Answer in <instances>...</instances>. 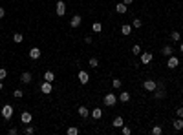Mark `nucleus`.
Instances as JSON below:
<instances>
[{"label": "nucleus", "instance_id": "nucleus-1", "mask_svg": "<svg viewBox=\"0 0 183 135\" xmlns=\"http://www.w3.org/2000/svg\"><path fill=\"white\" fill-rule=\"evenodd\" d=\"M2 117L6 119V121H9V119L13 117V106L11 104H4L2 106Z\"/></svg>", "mask_w": 183, "mask_h": 135}, {"label": "nucleus", "instance_id": "nucleus-2", "mask_svg": "<svg viewBox=\"0 0 183 135\" xmlns=\"http://www.w3.org/2000/svg\"><path fill=\"white\" fill-rule=\"evenodd\" d=\"M143 88H145L147 89V91H156V88H157V82L156 81H152V79H148V81H145V82H143Z\"/></svg>", "mask_w": 183, "mask_h": 135}, {"label": "nucleus", "instance_id": "nucleus-3", "mask_svg": "<svg viewBox=\"0 0 183 135\" xmlns=\"http://www.w3.org/2000/svg\"><path fill=\"white\" fill-rule=\"evenodd\" d=\"M103 101H105V104H106V106H115V102H117V97H115L113 93H106Z\"/></svg>", "mask_w": 183, "mask_h": 135}, {"label": "nucleus", "instance_id": "nucleus-4", "mask_svg": "<svg viewBox=\"0 0 183 135\" xmlns=\"http://www.w3.org/2000/svg\"><path fill=\"white\" fill-rule=\"evenodd\" d=\"M55 11H57L59 17H64V15H66V4H64L62 0H59V2L55 4Z\"/></svg>", "mask_w": 183, "mask_h": 135}, {"label": "nucleus", "instance_id": "nucleus-5", "mask_svg": "<svg viewBox=\"0 0 183 135\" xmlns=\"http://www.w3.org/2000/svg\"><path fill=\"white\" fill-rule=\"evenodd\" d=\"M178 66H180V58L174 57V55H170L169 60H167V68H169V69H174V68H178Z\"/></svg>", "mask_w": 183, "mask_h": 135}, {"label": "nucleus", "instance_id": "nucleus-6", "mask_svg": "<svg viewBox=\"0 0 183 135\" xmlns=\"http://www.w3.org/2000/svg\"><path fill=\"white\" fill-rule=\"evenodd\" d=\"M152 58H154V55L150 51H141V64H150Z\"/></svg>", "mask_w": 183, "mask_h": 135}, {"label": "nucleus", "instance_id": "nucleus-7", "mask_svg": "<svg viewBox=\"0 0 183 135\" xmlns=\"http://www.w3.org/2000/svg\"><path fill=\"white\" fill-rule=\"evenodd\" d=\"M41 55H42V51H41L38 48H31V49H29V58H31V60L41 58Z\"/></svg>", "mask_w": 183, "mask_h": 135}, {"label": "nucleus", "instance_id": "nucleus-8", "mask_svg": "<svg viewBox=\"0 0 183 135\" xmlns=\"http://www.w3.org/2000/svg\"><path fill=\"white\" fill-rule=\"evenodd\" d=\"M33 121V115L29 113V111H22V115H20V122L22 124H29Z\"/></svg>", "mask_w": 183, "mask_h": 135}, {"label": "nucleus", "instance_id": "nucleus-9", "mask_svg": "<svg viewBox=\"0 0 183 135\" xmlns=\"http://www.w3.org/2000/svg\"><path fill=\"white\" fill-rule=\"evenodd\" d=\"M77 79H79V82H81V84H88V81H90V75H88L86 71H79V73H77Z\"/></svg>", "mask_w": 183, "mask_h": 135}, {"label": "nucleus", "instance_id": "nucleus-10", "mask_svg": "<svg viewBox=\"0 0 183 135\" xmlns=\"http://www.w3.org/2000/svg\"><path fill=\"white\" fill-rule=\"evenodd\" d=\"M31 81H33V75L29 73V71H24V73L20 75V82H22V84H29Z\"/></svg>", "mask_w": 183, "mask_h": 135}, {"label": "nucleus", "instance_id": "nucleus-11", "mask_svg": "<svg viewBox=\"0 0 183 135\" xmlns=\"http://www.w3.org/2000/svg\"><path fill=\"white\" fill-rule=\"evenodd\" d=\"M51 89H53V88H51V82L44 81V82L41 84V91H42V93H46V95H48V93H51Z\"/></svg>", "mask_w": 183, "mask_h": 135}, {"label": "nucleus", "instance_id": "nucleus-12", "mask_svg": "<svg viewBox=\"0 0 183 135\" xmlns=\"http://www.w3.org/2000/svg\"><path fill=\"white\" fill-rule=\"evenodd\" d=\"M81 22H82V18L79 17V15H75V17H72L70 26H72V28H79V26H81Z\"/></svg>", "mask_w": 183, "mask_h": 135}, {"label": "nucleus", "instance_id": "nucleus-13", "mask_svg": "<svg viewBox=\"0 0 183 135\" xmlns=\"http://www.w3.org/2000/svg\"><path fill=\"white\" fill-rule=\"evenodd\" d=\"M172 128L176 130V132H180V130H183V119L181 117H178L174 122H172Z\"/></svg>", "mask_w": 183, "mask_h": 135}, {"label": "nucleus", "instance_id": "nucleus-14", "mask_svg": "<svg viewBox=\"0 0 183 135\" xmlns=\"http://www.w3.org/2000/svg\"><path fill=\"white\" fill-rule=\"evenodd\" d=\"M77 111H79V115H81L82 119H86L88 115H90V109H88L86 106H79V108H77Z\"/></svg>", "mask_w": 183, "mask_h": 135}, {"label": "nucleus", "instance_id": "nucleus-15", "mask_svg": "<svg viewBox=\"0 0 183 135\" xmlns=\"http://www.w3.org/2000/svg\"><path fill=\"white\" fill-rule=\"evenodd\" d=\"M44 81H48V82H53V81H55V73H53L51 69H48V71L44 73Z\"/></svg>", "mask_w": 183, "mask_h": 135}, {"label": "nucleus", "instance_id": "nucleus-16", "mask_svg": "<svg viewBox=\"0 0 183 135\" xmlns=\"http://www.w3.org/2000/svg\"><path fill=\"white\" fill-rule=\"evenodd\" d=\"M115 11L119 13V15H125V13L128 11V6H126V4H117V6H115Z\"/></svg>", "mask_w": 183, "mask_h": 135}, {"label": "nucleus", "instance_id": "nucleus-17", "mask_svg": "<svg viewBox=\"0 0 183 135\" xmlns=\"http://www.w3.org/2000/svg\"><path fill=\"white\" fill-rule=\"evenodd\" d=\"M123 124H125V121H123V117H115V119L112 121V126H113V128H121Z\"/></svg>", "mask_w": 183, "mask_h": 135}, {"label": "nucleus", "instance_id": "nucleus-18", "mask_svg": "<svg viewBox=\"0 0 183 135\" xmlns=\"http://www.w3.org/2000/svg\"><path fill=\"white\" fill-rule=\"evenodd\" d=\"M92 117H93V119H101V117H103V109H101V108H93V109H92Z\"/></svg>", "mask_w": 183, "mask_h": 135}, {"label": "nucleus", "instance_id": "nucleus-19", "mask_svg": "<svg viewBox=\"0 0 183 135\" xmlns=\"http://www.w3.org/2000/svg\"><path fill=\"white\" fill-rule=\"evenodd\" d=\"M101 29H103V24L101 22H93L92 24V31L93 33H101Z\"/></svg>", "mask_w": 183, "mask_h": 135}, {"label": "nucleus", "instance_id": "nucleus-20", "mask_svg": "<svg viewBox=\"0 0 183 135\" xmlns=\"http://www.w3.org/2000/svg\"><path fill=\"white\" fill-rule=\"evenodd\" d=\"M161 53L165 55V57H170V55L174 53V49H172V46H165V48L161 49Z\"/></svg>", "mask_w": 183, "mask_h": 135}, {"label": "nucleus", "instance_id": "nucleus-21", "mask_svg": "<svg viewBox=\"0 0 183 135\" xmlns=\"http://www.w3.org/2000/svg\"><path fill=\"white\" fill-rule=\"evenodd\" d=\"M121 33H123V35H130V33H132V26L123 24V26H121Z\"/></svg>", "mask_w": 183, "mask_h": 135}, {"label": "nucleus", "instance_id": "nucleus-22", "mask_svg": "<svg viewBox=\"0 0 183 135\" xmlns=\"http://www.w3.org/2000/svg\"><path fill=\"white\" fill-rule=\"evenodd\" d=\"M119 101H121V102H128V101H130V93L123 91V93L119 95Z\"/></svg>", "mask_w": 183, "mask_h": 135}, {"label": "nucleus", "instance_id": "nucleus-23", "mask_svg": "<svg viewBox=\"0 0 183 135\" xmlns=\"http://www.w3.org/2000/svg\"><path fill=\"white\" fill-rule=\"evenodd\" d=\"M180 37H181V35H180V31H172V33H170L172 42H180Z\"/></svg>", "mask_w": 183, "mask_h": 135}, {"label": "nucleus", "instance_id": "nucleus-24", "mask_svg": "<svg viewBox=\"0 0 183 135\" xmlns=\"http://www.w3.org/2000/svg\"><path fill=\"white\" fill-rule=\"evenodd\" d=\"M150 133H152V135H161L163 130H161V126H154V128L150 130Z\"/></svg>", "mask_w": 183, "mask_h": 135}, {"label": "nucleus", "instance_id": "nucleus-25", "mask_svg": "<svg viewBox=\"0 0 183 135\" xmlns=\"http://www.w3.org/2000/svg\"><path fill=\"white\" fill-rule=\"evenodd\" d=\"M143 26V22L139 20V18H134V20H132V28H136V29H139Z\"/></svg>", "mask_w": 183, "mask_h": 135}, {"label": "nucleus", "instance_id": "nucleus-26", "mask_svg": "<svg viewBox=\"0 0 183 135\" xmlns=\"http://www.w3.org/2000/svg\"><path fill=\"white\" fill-rule=\"evenodd\" d=\"M132 53H134V55H141V46H139V44H134V46H132Z\"/></svg>", "mask_w": 183, "mask_h": 135}, {"label": "nucleus", "instance_id": "nucleus-27", "mask_svg": "<svg viewBox=\"0 0 183 135\" xmlns=\"http://www.w3.org/2000/svg\"><path fill=\"white\" fill-rule=\"evenodd\" d=\"M13 40H15V42H17V44H20V42L24 40V37H22V35H20V33H15V35H13Z\"/></svg>", "mask_w": 183, "mask_h": 135}, {"label": "nucleus", "instance_id": "nucleus-28", "mask_svg": "<svg viewBox=\"0 0 183 135\" xmlns=\"http://www.w3.org/2000/svg\"><path fill=\"white\" fill-rule=\"evenodd\" d=\"M66 133H68V135H77V133H79V128H77V126H72V128H68Z\"/></svg>", "mask_w": 183, "mask_h": 135}, {"label": "nucleus", "instance_id": "nucleus-29", "mask_svg": "<svg viewBox=\"0 0 183 135\" xmlns=\"http://www.w3.org/2000/svg\"><path fill=\"white\" fill-rule=\"evenodd\" d=\"M121 84H123V82H121V79H113V81H112V86L115 88V89H119V88H121Z\"/></svg>", "mask_w": 183, "mask_h": 135}, {"label": "nucleus", "instance_id": "nucleus-30", "mask_svg": "<svg viewBox=\"0 0 183 135\" xmlns=\"http://www.w3.org/2000/svg\"><path fill=\"white\" fill-rule=\"evenodd\" d=\"M13 97H15V99H22V97H24V91H22V89H15V91H13Z\"/></svg>", "mask_w": 183, "mask_h": 135}, {"label": "nucleus", "instance_id": "nucleus-31", "mask_svg": "<svg viewBox=\"0 0 183 135\" xmlns=\"http://www.w3.org/2000/svg\"><path fill=\"white\" fill-rule=\"evenodd\" d=\"M88 64H90L92 68H97V66H99V58H95V57H92V58H90V62H88Z\"/></svg>", "mask_w": 183, "mask_h": 135}, {"label": "nucleus", "instance_id": "nucleus-32", "mask_svg": "<svg viewBox=\"0 0 183 135\" xmlns=\"http://www.w3.org/2000/svg\"><path fill=\"white\" fill-rule=\"evenodd\" d=\"M24 133H28V135L35 133V128H33V126H29V124H26V130H24Z\"/></svg>", "mask_w": 183, "mask_h": 135}, {"label": "nucleus", "instance_id": "nucleus-33", "mask_svg": "<svg viewBox=\"0 0 183 135\" xmlns=\"http://www.w3.org/2000/svg\"><path fill=\"white\" fill-rule=\"evenodd\" d=\"M6 77H7V71H6V68H0V81H4Z\"/></svg>", "mask_w": 183, "mask_h": 135}, {"label": "nucleus", "instance_id": "nucleus-34", "mask_svg": "<svg viewBox=\"0 0 183 135\" xmlns=\"http://www.w3.org/2000/svg\"><path fill=\"white\" fill-rule=\"evenodd\" d=\"M121 132H123V135H130V128H126L125 124L121 126Z\"/></svg>", "mask_w": 183, "mask_h": 135}, {"label": "nucleus", "instance_id": "nucleus-35", "mask_svg": "<svg viewBox=\"0 0 183 135\" xmlns=\"http://www.w3.org/2000/svg\"><path fill=\"white\" fill-rule=\"evenodd\" d=\"M176 115H178V117H183V108H181V106L176 109Z\"/></svg>", "mask_w": 183, "mask_h": 135}, {"label": "nucleus", "instance_id": "nucleus-36", "mask_svg": "<svg viewBox=\"0 0 183 135\" xmlns=\"http://www.w3.org/2000/svg\"><path fill=\"white\" fill-rule=\"evenodd\" d=\"M9 133H11V135H17L18 130H17V128H9Z\"/></svg>", "mask_w": 183, "mask_h": 135}, {"label": "nucleus", "instance_id": "nucleus-37", "mask_svg": "<svg viewBox=\"0 0 183 135\" xmlns=\"http://www.w3.org/2000/svg\"><path fill=\"white\" fill-rule=\"evenodd\" d=\"M4 17H6V9L0 7V18H4Z\"/></svg>", "mask_w": 183, "mask_h": 135}, {"label": "nucleus", "instance_id": "nucleus-38", "mask_svg": "<svg viewBox=\"0 0 183 135\" xmlns=\"http://www.w3.org/2000/svg\"><path fill=\"white\" fill-rule=\"evenodd\" d=\"M84 42L86 44H92V37H84Z\"/></svg>", "mask_w": 183, "mask_h": 135}, {"label": "nucleus", "instance_id": "nucleus-39", "mask_svg": "<svg viewBox=\"0 0 183 135\" xmlns=\"http://www.w3.org/2000/svg\"><path fill=\"white\" fill-rule=\"evenodd\" d=\"M123 4H126V6H130V4H132V0H123Z\"/></svg>", "mask_w": 183, "mask_h": 135}, {"label": "nucleus", "instance_id": "nucleus-40", "mask_svg": "<svg viewBox=\"0 0 183 135\" xmlns=\"http://www.w3.org/2000/svg\"><path fill=\"white\" fill-rule=\"evenodd\" d=\"M4 88V81H0V89H2Z\"/></svg>", "mask_w": 183, "mask_h": 135}, {"label": "nucleus", "instance_id": "nucleus-41", "mask_svg": "<svg viewBox=\"0 0 183 135\" xmlns=\"http://www.w3.org/2000/svg\"><path fill=\"white\" fill-rule=\"evenodd\" d=\"M180 49H181V51H183V44H181V46H180Z\"/></svg>", "mask_w": 183, "mask_h": 135}, {"label": "nucleus", "instance_id": "nucleus-42", "mask_svg": "<svg viewBox=\"0 0 183 135\" xmlns=\"http://www.w3.org/2000/svg\"><path fill=\"white\" fill-rule=\"evenodd\" d=\"M181 95H183V89H181Z\"/></svg>", "mask_w": 183, "mask_h": 135}, {"label": "nucleus", "instance_id": "nucleus-43", "mask_svg": "<svg viewBox=\"0 0 183 135\" xmlns=\"http://www.w3.org/2000/svg\"><path fill=\"white\" fill-rule=\"evenodd\" d=\"M66 2H70V0H66Z\"/></svg>", "mask_w": 183, "mask_h": 135}]
</instances>
